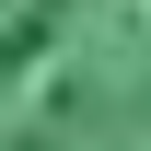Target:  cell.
Segmentation results:
<instances>
[{"mask_svg": "<svg viewBox=\"0 0 151 151\" xmlns=\"http://www.w3.org/2000/svg\"><path fill=\"white\" fill-rule=\"evenodd\" d=\"M0 151H151V0H0Z\"/></svg>", "mask_w": 151, "mask_h": 151, "instance_id": "6da1fadb", "label": "cell"}]
</instances>
